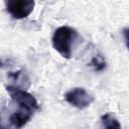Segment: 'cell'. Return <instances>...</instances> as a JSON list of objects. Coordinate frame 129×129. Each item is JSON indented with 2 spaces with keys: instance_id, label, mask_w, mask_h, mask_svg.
Masks as SVG:
<instances>
[{
  "instance_id": "obj_1",
  "label": "cell",
  "mask_w": 129,
  "mask_h": 129,
  "mask_svg": "<svg viewBox=\"0 0 129 129\" xmlns=\"http://www.w3.org/2000/svg\"><path fill=\"white\" fill-rule=\"evenodd\" d=\"M80 39L78 31L71 26H60L55 29L51 37L53 48L64 58H71L73 50Z\"/></svg>"
},
{
  "instance_id": "obj_2",
  "label": "cell",
  "mask_w": 129,
  "mask_h": 129,
  "mask_svg": "<svg viewBox=\"0 0 129 129\" xmlns=\"http://www.w3.org/2000/svg\"><path fill=\"white\" fill-rule=\"evenodd\" d=\"M6 91L8 92L12 102L19 108L17 112L33 116L34 112L39 109L36 99L33 97V95L26 92L25 90H22L17 86L8 85L6 86Z\"/></svg>"
},
{
  "instance_id": "obj_3",
  "label": "cell",
  "mask_w": 129,
  "mask_h": 129,
  "mask_svg": "<svg viewBox=\"0 0 129 129\" xmlns=\"http://www.w3.org/2000/svg\"><path fill=\"white\" fill-rule=\"evenodd\" d=\"M6 11L14 19L26 18L33 10L34 0H4Z\"/></svg>"
},
{
  "instance_id": "obj_4",
  "label": "cell",
  "mask_w": 129,
  "mask_h": 129,
  "mask_svg": "<svg viewBox=\"0 0 129 129\" xmlns=\"http://www.w3.org/2000/svg\"><path fill=\"white\" fill-rule=\"evenodd\" d=\"M66 101L78 109H85L94 102V96L84 88H73L64 94Z\"/></svg>"
},
{
  "instance_id": "obj_5",
  "label": "cell",
  "mask_w": 129,
  "mask_h": 129,
  "mask_svg": "<svg viewBox=\"0 0 129 129\" xmlns=\"http://www.w3.org/2000/svg\"><path fill=\"white\" fill-rule=\"evenodd\" d=\"M101 122H102V126L104 128H108V129H119L121 128V125L119 123V121L117 120V118L112 114V113H106L101 117Z\"/></svg>"
},
{
  "instance_id": "obj_6",
  "label": "cell",
  "mask_w": 129,
  "mask_h": 129,
  "mask_svg": "<svg viewBox=\"0 0 129 129\" xmlns=\"http://www.w3.org/2000/svg\"><path fill=\"white\" fill-rule=\"evenodd\" d=\"M106 60L102 54H96L92 57L91 61L89 62V66L94 69L96 72H103L106 69Z\"/></svg>"
},
{
  "instance_id": "obj_7",
  "label": "cell",
  "mask_w": 129,
  "mask_h": 129,
  "mask_svg": "<svg viewBox=\"0 0 129 129\" xmlns=\"http://www.w3.org/2000/svg\"><path fill=\"white\" fill-rule=\"evenodd\" d=\"M8 78L11 79L12 81H17L18 83H22L23 85H24V82H28V78L26 77V75L22 71L11 72V73L8 74Z\"/></svg>"
}]
</instances>
